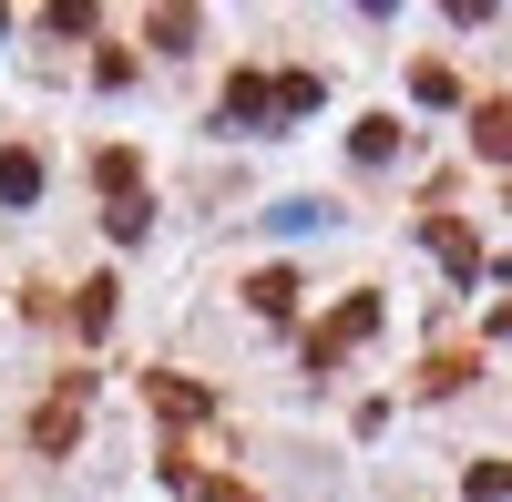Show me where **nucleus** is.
<instances>
[{
    "label": "nucleus",
    "mask_w": 512,
    "mask_h": 502,
    "mask_svg": "<svg viewBox=\"0 0 512 502\" xmlns=\"http://www.w3.org/2000/svg\"><path fill=\"white\" fill-rule=\"evenodd\" d=\"M410 93H420V103H451L461 82H451V62H410Z\"/></svg>",
    "instance_id": "nucleus-11"
},
{
    "label": "nucleus",
    "mask_w": 512,
    "mask_h": 502,
    "mask_svg": "<svg viewBox=\"0 0 512 502\" xmlns=\"http://www.w3.org/2000/svg\"><path fill=\"white\" fill-rule=\"evenodd\" d=\"M349 154H359V164H400V123H390V113H369L359 134H349Z\"/></svg>",
    "instance_id": "nucleus-5"
},
{
    "label": "nucleus",
    "mask_w": 512,
    "mask_h": 502,
    "mask_svg": "<svg viewBox=\"0 0 512 502\" xmlns=\"http://www.w3.org/2000/svg\"><path fill=\"white\" fill-rule=\"evenodd\" d=\"M369 328H379V298H349V308H338V318L318 328V339H308V369H338V359H349V349L369 339Z\"/></svg>",
    "instance_id": "nucleus-1"
},
{
    "label": "nucleus",
    "mask_w": 512,
    "mask_h": 502,
    "mask_svg": "<svg viewBox=\"0 0 512 502\" xmlns=\"http://www.w3.org/2000/svg\"><path fill=\"white\" fill-rule=\"evenodd\" d=\"M72 328H82V339H103V328H113V277H93V287H82V308H72Z\"/></svg>",
    "instance_id": "nucleus-8"
},
{
    "label": "nucleus",
    "mask_w": 512,
    "mask_h": 502,
    "mask_svg": "<svg viewBox=\"0 0 512 502\" xmlns=\"http://www.w3.org/2000/svg\"><path fill=\"white\" fill-rule=\"evenodd\" d=\"M31 195H41V154L11 144V154H0V205H31Z\"/></svg>",
    "instance_id": "nucleus-4"
},
{
    "label": "nucleus",
    "mask_w": 512,
    "mask_h": 502,
    "mask_svg": "<svg viewBox=\"0 0 512 502\" xmlns=\"http://www.w3.org/2000/svg\"><path fill=\"white\" fill-rule=\"evenodd\" d=\"M82 410H93V380H62V390H52V410H41V421H31V441H41V451H72Z\"/></svg>",
    "instance_id": "nucleus-2"
},
{
    "label": "nucleus",
    "mask_w": 512,
    "mask_h": 502,
    "mask_svg": "<svg viewBox=\"0 0 512 502\" xmlns=\"http://www.w3.org/2000/svg\"><path fill=\"white\" fill-rule=\"evenodd\" d=\"M195 502H256L246 482H195Z\"/></svg>",
    "instance_id": "nucleus-14"
},
{
    "label": "nucleus",
    "mask_w": 512,
    "mask_h": 502,
    "mask_svg": "<svg viewBox=\"0 0 512 502\" xmlns=\"http://www.w3.org/2000/svg\"><path fill=\"white\" fill-rule=\"evenodd\" d=\"M246 298L267 308V318H297V277H287V267H267V277H246Z\"/></svg>",
    "instance_id": "nucleus-6"
},
{
    "label": "nucleus",
    "mask_w": 512,
    "mask_h": 502,
    "mask_svg": "<svg viewBox=\"0 0 512 502\" xmlns=\"http://www.w3.org/2000/svg\"><path fill=\"white\" fill-rule=\"evenodd\" d=\"M502 492H512V472L502 462H472V502H502Z\"/></svg>",
    "instance_id": "nucleus-13"
},
{
    "label": "nucleus",
    "mask_w": 512,
    "mask_h": 502,
    "mask_svg": "<svg viewBox=\"0 0 512 502\" xmlns=\"http://www.w3.org/2000/svg\"><path fill=\"white\" fill-rule=\"evenodd\" d=\"M144 31H154V52H185V41H195V11H154Z\"/></svg>",
    "instance_id": "nucleus-12"
},
{
    "label": "nucleus",
    "mask_w": 512,
    "mask_h": 502,
    "mask_svg": "<svg viewBox=\"0 0 512 502\" xmlns=\"http://www.w3.org/2000/svg\"><path fill=\"white\" fill-rule=\"evenodd\" d=\"M103 226H113V236H144V226H154V205H144V185H123V195H113V216H103Z\"/></svg>",
    "instance_id": "nucleus-9"
},
{
    "label": "nucleus",
    "mask_w": 512,
    "mask_h": 502,
    "mask_svg": "<svg viewBox=\"0 0 512 502\" xmlns=\"http://www.w3.org/2000/svg\"><path fill=\"white\" fill-rule=\"evenodd\" d=\"M267 113H277V82L267 72H236L226 82V123H267Z\"/></svg>",
    "instance_id": "nucleus-3"
},
{
    "label": "nucleus",
    "mask_w": 512,
    "mask_h": 502,
    "mask_svg": "<svg viewBox=\"0 0 512 502\" xmlns=\"http://www.w3.org/2000/svg\"><path fill=\"white\" fill-rule=\"evenodd\" d=\"M287 113H318V72H277V123Z\"/></svg>",
    "instance_id": "nucleus-10"
},
{
    "label": "nucleus",
    "mask_w": 512,
    "mask_h": 502,
    "mask_svg": "<svg viewBox=\"0 0 512 502\" xmlns=\"http://www.w3.org/2000/svg\"><path fill=\"white\" fill-rule=\"evenodd\" d=\"M472 144H482L492 164H512V103H482V123H472Z\"/></svg>",
    "instance_id": "nucleus-7"
}]
</instances>
